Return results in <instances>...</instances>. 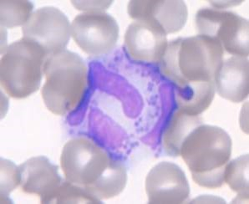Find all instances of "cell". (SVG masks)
<instances>
[{
	"label": "cell",
	"mask_w": 249,
	"mask_h": 204,
	"mask_svg": "<svg viewBox=\"0 0 249 204\" xmlns=\"http://www.w3.org/2000/svg\"><path fill=\"white\" fill-rule=\"evenodd\" d=\"M161 27L150 19H137L124 35V49L138 62L158 63L163 58L168 41Z\"/></svg>",
	"instance_id": "10"
},
{
	"label": "cell",
	"mask_w": 249,
	"mask_h": 204,
	"mask_svg": "<svg viewBox=\"0 0 249 204\" xmlns=\"http://www.w3.org/2000/svg\"><path fill=\"white\" fill-rule=\"evenodd\" d=\"M249 59L232 56L223 60L214 78L215 90L221 97L238 103L249 93Z\"/></svg>",
	"instance_id": "13"
},
{
	"label": "cell",
	"mask_w": 249,
	"mask_h": 204,
	"mask_svg": "<svg viewBox=\"0 0 249 204\" xmlns=\"http://www.w3.org/2000/svg\"><path fill=\"white\" fill-rule=\"evenodd\" d=\"M60 165L66 180L101 201L124 190L127 174L123 163L110 157L94 141L80 136L63 148Z\"/></svg>",
	"instance_id": "1"
},
{
	"label": "cell",
	"mask_w": 249,
	"mask_h": 204,
	"mask_svg": "<svg viewBox=\"0 0 249 204\" xmlns=\"http://www.w3.org/2000/svg\"><path fill=\"white\" fill-rule=\"evenodd\" d=\"M74 6L87 12H99L108 9L112 1H72Z\"/></svg>",
	"instance_id": "18"
},
{
	"label": "cell",
	"mask_w": 249,
	"mask_h": 204,
	"mask_svg": "<svg viewBox=\"0 0 249 204\" xmlns=\"http://www.w3.org/2000/svg\"><path fill=\"white\" fill-rule=\"evenodd\" d=\"M224 182L237 192L239 200H249V154L229 161L224 172Z\"/></svg>",
	"instance_id": "15"
},
{
	"label": "cell",
	"mask_w": 249,
	"mask_h": 204,
	"mask_svg": "<svg viewBox=\"0 0 249 204\" xmlns=\"http://www.w3.org/2000/svg\"><path fill=\"white\" fill-rule=\"evenodd\" d=\"M33 3L25 0L0 1V22L2 27L15 28L24 25L32 15Z\"/></svg>",
	"instance_id": "16"
},
{
	"label": "cell",
	"mask_w": 249,
	"mask_h": 204,
	"mask_svg": "<svg viewBox=\"0 0 249 204\" xmlns=\"http://www.w3.org/2000/svg\"><path fill=\"white\" fill-rule=\"evenodd\" d=\"M202 123L198 115H188L178 110L172 117L169 127L164 136V147L167 153L172 156H179L178 151L185 136Z\"/></svg>",
	"instance_id": "14"
},
{
	"label": "cell",
	"mask_w": 249,
	"mask_h": 204,
	"mask_svg": "<svg viewBox=\"0 0 249 204\" xmlns=\"http://www.w3.org/2000/svg\"><path fill=\"white\" fill-rule=\"evenodd\" d=\"M71 24L64 13L55 7L37 9L22 26L23 37L36 42L48 57L65 51L71 38Z\"/></svg>",
	"instance_id": "8"
},
{
	"label": "cell",
	"mask_w": 249,
	"mask_h": 204,
	"mask_svg": "<svg viewBox=\"0 0 249 204\" xmlns=\"http://www.w3.org/2000/svg\"><path fill=\"white\" fill-rule=\"evenodd\" d=\"M231 137L216 126L201 123L182 140L178 154L199 186L215 189L223 186L226 166L231 158Z\"/></svg>",
	"instance_id": "3"
},
{
	"label": "cell",
	"mask_w": 249,
	"mask_h": 204,
	"mask_svg": "<svg viewBox=\"0 0 249 204\" xmlns=\"http://www.w3.org/2000/svg\"><path fill=\"white\" fill-rule=\"evenodd\" d=\"M45 83L41 95L51 112L65 115L77 109L88 84V71L83 59L68 50L48 57L44 65Z\"/></svg>",
	"instance_id": "4"
},
{
	"label": "cell",
	"mask_w": 249,
	"mask_h": 204,
	"mask_svg": "<svg viewBox=\"0 0 249 204\" xmlns=\"http://www.w3.org/2000/svg\"><path fill=\"white\" fill-rule=\"evenodd\" d=\"M149 204H181L190 195L185 172L175 163L161 162L151 168L145 178Z\"/></svg>",
	"instance_id": "9"
},
{
	"label": "cell",
	"mask_w": 249,
	"mask_h": 204,
	"mask_svg": "<svg viewBox=\"0 0 249 204\" xmlns=\"http://www.w3.org/2000/svg\"><path fill=\"white\" fill-rule=\"evenodd\" d=\"M19 185L23 192L40 197L41 204H52L62 178L58 167L53 165L47 157H36L27 160L18 167Z\"/></svg>",
	"instance_id": "12"
},
{
	"label": "cell",
	"mask_w": 249,
	"mask_h": 204,
	"mask_svg": "<svg viewBox=\"0 0 249 204\" xmlns=\"http://www.w3.org/2000/svg\"><path fill=\"white\" fill-rule=\"evenodd\" d=\"M76 45L91 56L110 53L119 38V25L112 16L104 11L86 12L77 15L71 27Z\"/></svg>",
	"instance_id": "7"
},
{
	"label": "cell",
	"mask_w": 249,
	"mask_h": 204,
	"mask_svg": "<svg viewBox=\"0 0 249 204\" xmlns=\"http://www.w3.org/2000/svg\"><path fill=\"white\" fill-rule=\"evenodd\" d=\"M198 35L208 36L219 42L223 51L233 56L249 55V20L236 13L204 8L195 18Z\"/></svg>",
	"instance_id": "6"
},
{
	"label": "cell",
	"mask_w": 249,
	"mask_h": 204,
	"mask_svg": "<svg viewBox=\"0 0 249 204\" xmlns=\"http://www.w3.org/2000/svg\"><path fill=\"white\" fill-rule=\"evenodd\" d=\"M223 48L208 36L178 38L168 43L160 71L177 86L178 96L215 86L214 78L223 61Z\"/></svg>",
	"instance_id": "2"
},
{
	"label": "cell",
	"mask_w": 249,
	"mask_h": 204,
	"mask_svg": "<svg viewBox=\"0 0 249 204\" xmlns=\"http://www.w3.org/2000/svg\"><path fill=\"white\" fill-rule=\"evenodd\" d=\"M101 201L94 198L80 186L70 183L63 182L59 186L52 204H100Z\"/></svg>",
	"instance_id": "17"
},
{
	"label": "cell",
	"mask_w": 249,
	"mask_h": 204,
	"mask_svg": "<svg viewBox=\"0 0 249 204\" xmlns=\"http://www.w3.org/2000/svg\"><path fill=\"white\" fill-rule=\"evenodd\" d=\"M48 58L43 48L28 38L7 47L0 60V82L7 94L23 99L39 90Z\"/></svg>",
	"instance_id": "5"
},
{
	"label": "cell",
	"mask_w": 249,
	"mask_h": 204,
	"mask_svg": "<svg viewBox=\"0 0 249 204\" xmlns=\"http://www.w3.org/2000/svg\"><path fill=\"white\" fill-rule=\"evenodd\" d=\"M127 12L135 20L153 21L166 35L180 31L188 17L187 4L181 0H132L128 3Z\"/></svg>",
	"instance_id": "11"
}]
</instances>
